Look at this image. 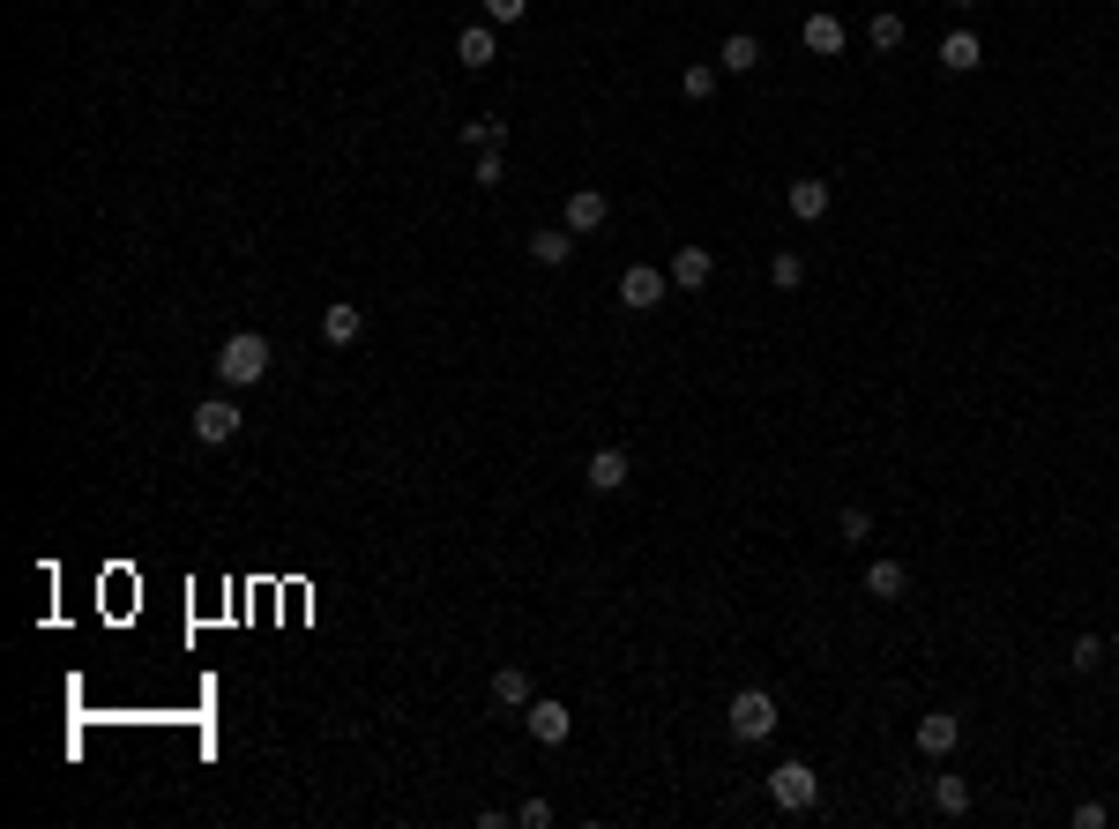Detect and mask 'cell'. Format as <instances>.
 <instances>
[{
	"instance_id": "cell-1",
	"label": "cell",
	"mask_w": 1119,
	"mask_h": 829,
	"mask_svg": "<svg viewBox=\"0 0 1119 829\" xmlns=\"http://www.w3.org/2000/svg\"><path fill=\"white\" fill-rule=\"evenodd\" d=\"M209 367H217V389H254V381L269 374V337H262V329H232Z\"/></svg>"
},
{
	"instance_id": "cell-2",
	"label": "cell",
	"mask_w": 1119,
	"mask_h": 829,
	"mask_svg": "<svg viewBox=\"0 0 1119 829\" xmlns=\"http://www.w3.org/2000/svg\"><path fill=\"white\" fill-rule=\"evenodd\" d=\"M724 732L746 740V748H754V740H769V732H776V695H769V687H739L732 710H724Z\"/></svg>"
},
{
	"instance_id": "cell-3",
	"label": "cell",
	"mask_w": 1119,
	"mask_h": 829,
	"mask_svg": "<svg viewBox=\"0 0 1119 829\" xmlns=\"http://www.w3.org/2000/svg\"><path fill=\"white\" fill-rule=\"evenodd\" d=\"M187 427H195V441H202V449H224V441H239L247 411H239V403H232V389H224V397L195 403V419H187Z\"/></svg>"
},
{
	"instance_id": "cell-4",
	"label": "cell",
	"mask_w": 1119,
	"mask_h": 829,
	"mask_svg": "<svg viewBox=\"0 0 1119 829\" xmlns=\"http://www.w3.org/2000/svg\"><path fill=\"white\" fill-rule=\"evenodd\" d=\"M769 800L784 807V815H806V807L821 800V778L806 770V762H776L769 770Z\"/></svg>"
},
{
	"instance_id": "cell-5",
	"label": "cell",
	"mask_w": 1119,
	"mask_h": 829,
	"mask_svg": "<svg viewBox=\"0 0 1119 829\" xmlns=\"http://www.w3.org/2000/svg\"><path fill=\"white\" fill-rule=\"evenodd\" d=\"M665 292H671V270H649V262H627L620 270V306H635V314L665 306Z\"/></svg>"
},
{
	"instance_id": "cell-6",
	"label": "cell",
	"mask_w": 1119,
	"mask_h": 829,
	"mask_svg": "<svg viewBox=\"0 0 1119 829\" xmlns=\"http://www.w3.org/2000/svg\"><path fill=\"white\" fill-rule=\"evenodd\" d=\"M522 725H530V740H538V748H568V732H575V710H568V703H552V695H530V710H522Z\"/></svg>"
},
{
	"instance_id": "cell-7",
	"label": "cell",
	"mask_w": 1119,
	"mask_h": 829,
	"mask_svg": "<svg viewBox=\"0 0 1119 829\" xmlns=\"http://www.w3.org/2000/svg\"><path fill=\"white\" fill-rule=\"evenodd\" d=\"M605 217H612V195H605V187H575V195L560 202V225H568L575 240H582V232H597Z\"/></svg>"
},
{
	"instance_id": "cell-8",
	"label": "cell",
	"mask_w": 1119,
	"mask_h": 829,
	"mask_svg": "<svg viewBox=\"0 0 1119 829\" xmlns=\"http://www.w3.org/2000/svg\"><path fill=\"white\" fill-rule=\"evenodd\" d=\"M359 337H366V306H359V300H328V306H322V344L351 352Z\"/></svg>"
},
{
	"instance_id": "cell-9",
	"label": "cell",
	"mask_w": 1119,
	"mask_h": 829,
	"mask_svg": "<svg viewBox=\"0 0 1119 829\" xmlns=\"http://www.w3.org/2000/svg\"><path fill=\"white\" fill-rule=\"evenodd\" d=\"M627 478H635V456L627 449H597L590 464H582V486H590V494H620Z\"/></svg>"
},
{
	"instance_id": "cell-10",
	"label": "cell",
	"mask_w": 1119,
	"mask_h": 829,
	"mask_svg": "<svg viewBox=\"0 0 1119 829\" xmlns=\"http://www.w3.org/2000/svg\"><path fill=\"white\" fill-rule=\"evenodd\" d=\"M709 276H717V254L701 247V240H687V247L671 254V292H701Z\"/></svg>"
},
{
	"instance_id": "cell-11",
	"label": "cell",
	"mask_w": 1119,
	"mask_h": 829,
	"mask_svg": "<svg viewBox=\"0 0 1119 829\" xmlns=\"http://www.w3.org/2000/svg\"><path fill=\"white\" fill-rule=\"evenodd\" d=\"M955 740H963V718H955V710H933V718H919V754L948 762V754H955Z\"/></svg>"
},
{
	"instance_id": "cell-12",
	"label": "cell",
	"mask_w": 1119,
	"mask_h": 829,
	"mask_svg": "<svg viewBox=\"0 0 1119 829\" xmlns=\"http://www.w3.org/2000/svg\"><path fill=\"white\" fill-rule=\"evenodd\" d=\"M784 202H792L798 225H821V217H828V202H836V187H828V179H792V187H784Z\"/></svg>"
},
{
	"instance_id": "cell-13",
	"label": "cell",
	"mask_w": 1119,
	"mask_h": 829,
	"mask_svg": "<svg viewBox=\"0 0 1119 829\" xmlns=\"http://www.w3.org/2000/svg\"><path fill=\"white\" fill-rule=\"evenodd\" d=\"M522 247H530V262H538V270H568V262H575V232H568V225H546V232H530Z\"/></svg>"
},
{
	"instance_id": "cell-14",
	"label": "cell",
	"mask_w": 1119,
	"mask_h": 829,
	"mask_svg": "<svg viewBox=\"0 0 1119 829\" xmlns=\"http://www.w3.org/2000/svg\"><path fill=\"white\" fill-rule=\"evenodd\" d=\"M798 38H806V52H821V60H836L851 30H844V16H828V8H821V16H806V23H798Z\"/></svg>"
},
{
	"instance_id": "cell-15",
	"label": "cell",
	"mask_w": 1119,
	"mask_h": 829,
	"mask_svg": "<svg viewBox=\"0 0 1119 829\" xmlns=\"http://www.w3.org/2000/svg\"><path fill=\"white\" fill-rule=\"evenodd\" d=\"M493 52H500L493 23H463V38H455V60H463L471 76H478V68H493Z\"/></svg>"
},
{
	"instance_id": "cell-16",
	"label": "cell",
	"mask_w": 1119,
	"mask_h": 829,
	"mask_svg": "<svg viewBox=\"0 0 1119 829\" xmlns=\"http://www.w3.org/2000/svg\"><path fill=\"white\" fill-rule=\"evenodd\" d=\"M717 68L724 76H754V68H762V38H754V30H732L724 52H717Z\"/></svg>"
},
{
	"instance_id": "cell-17",
	"label": "cell",
	"mask_w": 1119,
	"mask_h": 829,
	"mask_svg": "<svg viewBox=\"0 0 1119 829\" xmlns=\"http://www.w3.org/2000/svg\"><path fill=\"white\" fill-rule=\"evenodd\" d=\"M941 68H948V76H970V68H985V46H978V30H955V38H941Z\"/></svg>"
},
{
	"instance_id": "cell-18",
	"label": "cell",
	"mask_w": 1119,
	"mask_h": 829,
	"mask_svg": "<svg viewBox=\"0 0 1119 829\" xmlns=\"http://www.w3.org/2000/svg\"><path fill=\"white\" fill-rule=\"evenodd\" d=\"M903 591H911V568H903V560H889V553H881V560H873V568H866V598H881V605H889V598H903Z\"/></svg>"
},
{
	"instance_id": "cell-19",
	"label": "cell",
	"mask_w": 1119,
	"mask_h": 829,
	"mask_svg": "<svg viewBox=\"0 0 1119 829\" xmlns=\"http://www.w3.org/2000/svg\"><path fill=\"white\" fill-rule=\"evenodd\" d=\"M933 815H941V822H963L970 815V784L941 770V778H933Z\"/></svg>"
},
{
	"instance_id": "cell-20",
	"label": "cell",
	"mask_w": 1119,
	"mask_h": 829,
	"mask_svg": "<svg viewBox=\"0 0 1119 829\" xmlns=\"http://www.w3.org/2000/svg\"><path fill=\"white\" fill-rule=\"evenodd\" d=\"M493 703L500 710H530V673H522V665H500L493 673Z\"/></svg>"
},
{
	"instance_id": "cell-21",
	"label": "cell",
	"mask_w": 1119,
	"mask_h": 829,
	"mask_svg": "<svg viewBox=\"0 0 1119 829\" xmlns=\"http://www.w3.org/2000/svg\"><path fill=\"white\" fill-rule=\"evenodd\" d=\"M866 38H873V52H895L903 38H911V23L895 16V8H873V23H866Z\"/></svg>"
},
{
	"instance_id": "cell-22",
	"label": "cell",
	"mask_w": 1119,
	"mask_h": 829,
	"mask_svg": "<svg viewBox=\"0 0 1119 829\" xmlns=\"http://www.w3.org/2000/svg\"><path fill=\"white\" fill-rule=\"evenodd\" d=\"M1105 657H1112V651H1105V635H1074V643H1068V673H1097Z\"/></svg>"
},
{
	"instance_id": "cell-23",
	"label": "cell",
	"mask_w": 1119,
	"mask_h": 829,
	"mask_svg": "<svg viewBox=\"0 0 1119 829\" xmlns=\"http://www.w3.org/2000/svg\"><path fill=\"white\" fill-rule=\"evenodd\" d=\"M717 76H724V68H709V60H695V68L679 76V90H687V98H695V105H709V98H717Z\"/></svg>"
},
{
	"instance_id": "cell-24",
	"label": "cell",
	"mask_w": 1119,
	"mask_h": 829,
	"mask_svg": "<svg viewBox=\"0 0 1119 829\" xmlns=\"http://www.w3.org/2000/svg\"><path fill=\"white\" fill-rule=\"evenodd\" d=\"M769 284H776V292H798V284H806V254L784 247V254L769 262Z\"/></svg>"
},
{
	"instance_id": "cell-25",
	"label": "cell",
	"mask_w": 1119,
	"mask_h": 829,
	"mask_svg": "<svg viewBox=\"0 0 1119 829\" xmlns=\"http://www.w3.org/2000/svg\"><path fill=\"white\" fill-rule=\"evenodd\" d=\"M836 538H844V546H866V538H873V508H858V501H851L844 516H836Z\"/></svg>"
},
{
	"instance_id": "cell-26",
	"label": "cell",
	"mask_w": 1119,
	"mask_h": 829,
	"mask_svg": "<svg viewBox=\"0 0 1119 829\" xmlns=\"http://www.w3.org/2000/svg\"><path fill=\"white\" fill-rule=\"evenodd\" d=\"M463 143H471V150H500V143H508V120H463Z\"/></svg>"
},
{
	"instance_id": "cell-27",
	"label": "cell",
	"mask_w": 1119,
	"mask_h": 829,
	"mask_svg": "<svg viewBox=\"0 0 1119 829\" xmlns=\"http://www.w3.org/2000/svg\"><path fill=\"white\" fill-rule=\"evenodd\" d=\"M471 179H478V187H500V179H508V157H500V150H478Z\"/></svg>"
},
{
	"instance_id": "cell-28",
	"label": "cell",
	"mask_w": 1119,
	"mask_h": 829,
	"mask_svg": "<svg viewBox=\"0 0 1119 829\" xmlns=\"http://www.w3.org/2000/svg\"><path fill=\"white\" fill-rule=\"evenodd\" d=\"M478 8H485V23H493V30H508V23H522V8H530V0H478Z\"/></svg>"
},
{
	"instance_id": "cell-29",
	"label": "cell",
	"mask_w": 1119,
	"mask_h": 829,
	"mask_svg": "<svg viewBox=\"0 0 1119 829\" xmlns=\"http://www.w3.org/2000/svg\"><path fill=\"white\" fill-rule=\"evenodd\" d=\"M552 822V800H522L516 807V829H546Z\"/></svg>"
},
{
	"instance_id": "cell-30",
	"label": "cell",
	"mask_w": 1119,
	"mask_h": 829,
	"mask_svg": "<svg viewBox=\"0 0 1119 829\" xmlns=\"http://www.w3.org/2000/svg\"><path fill=\"white\" fill-rule=\"evenodd\" d=\"M1105 822H1112V807H1105V800H1082V807H1074V829H1105Z\"/></svg>"
},
{
	"instance_id": "cell-31",
	"label": "cell",
	"mask_w": 1119,
	"mask_h": 829,
	"mask_svg": "<svg viewBox=\"0 0 1119 829\" xmlns=\"http://www.w3.org/2000/svg\"><path fill=\"white\" fill-rule=\"evenodd\" d=\"M948 8H963V16H970V8H985V0H948Z\"/></svg>"
},
{
	"instance_id": "cell-32",
	"label": "cell",
	"mask_w": 1119,
	"mask_h": 829,
	"mask_svg": "<svg viewBox=\"0 0 1119 829\" xmlns=\"http://www.w3.org/2000/svg\"><path fill=\"white\" fill-rule=\"evenodd\" d=\"M1105 651H1112V657H1119V628H1112V635H1105Z\"/></svg>"
}]
</instances>
